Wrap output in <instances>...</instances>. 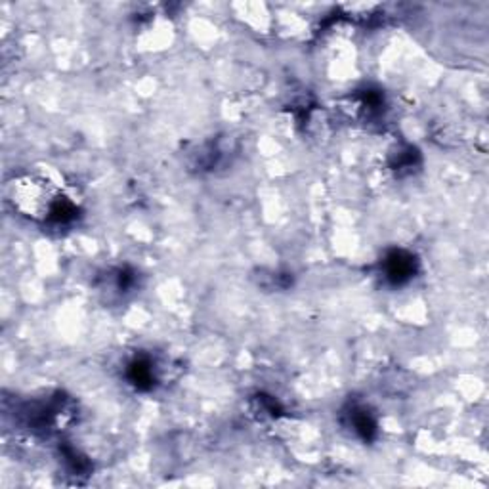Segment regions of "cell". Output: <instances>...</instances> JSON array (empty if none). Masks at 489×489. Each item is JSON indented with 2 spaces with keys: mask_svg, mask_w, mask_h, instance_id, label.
<instances>
[{
  "mask_svg": "<svg viewBox=\"0 0 489 489\" xmlns=\"http://www.w3.org/2000/svg\"><path fill=\"white\" fill-rule=\"evenodd\" d=\"M352 426H354V430H356L361 438H365V440H369L371 434L375 432V423L371 421L367 411H354V415H352Z\"/></svg>",
  "mask_w": 489,
  "mask_h": 489,
  "instance_id": "cell-3",
  "label": "cell"
},
{
  "mask_svg": "<svg viewBox=\"0 0 489 489\" xmlns=\"http://www.w3.org/2000/svg\"><path fill=\"white\" fill-rule=\"evenodd\" d=\"M386 274L394 281H401L413 274V260L411 256H404L401 252H396L392 259H388Z\"/></svg>",
  "mask_w": 489,
  "mask_h": 489,
  "instance_id": "cell-2",
  "label": "cell"
},
{
  "mask_svg": "<svg viewBox=\"0 0 489 489\" xmlns=\"http://www.w3.org/2000/svg\"><path fill=\"white\" fill-rule=\"evenodd\" d=\"M12 201L19 213L33 220L65 222L77 214L71 199L44 176H25L14 184Z\"/></svg>",
  "mask_w": 489,
  "mask_h": 489,
  "instance_id": "cell-1",
  "label": "cell"
}]
</instances>
